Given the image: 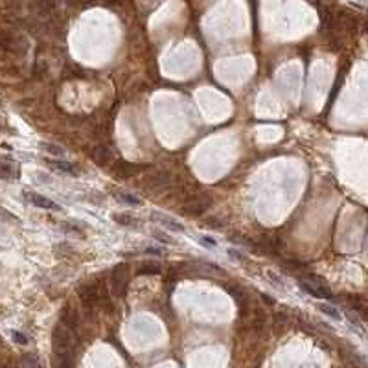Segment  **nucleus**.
<instances>
[{"mask_svg":"<svg viewBox=\"0 0 368 368\" xmlns=\"http://www.w3.org/2000/svg\"><path fill=\"white\" fill-rule=\"evenodd\" d=\"M261 297H263V300H265V302H269V306H273V304H275V300L271 299L269 295H261Z\"/></svg>","mask_w":368,"mask_h":368,"instance_id":"5701e85b","label":"nucleus"},{"mask_svg":"<svg viewBox=\"0 0 368 368\" xmlns=\"http://www.w3.org/2000/svg\"><path fill=\"white\" fill-rule=\"evenodd\" d=\"M153 238L157 239L159 243H166V245H173V243H175V238H171L166 232H159V230L153 232Z\"/></svg>","mask_w":368,"mask_h":368,"instance_id":"2eb2a0df","label":"nucleus"},{"mask_svg":"<svg viewBox=\"0 0 368 368\" xmlns=\"http://www.w3.org/2000/svg\"><path fill=\"white\" fill-rule=\"evenodd\" d=\"M319 309H321L324 315H328L330 319H333V321H339L341 319V313H339V309L335 306H331V304H319Z\"/></svg>","mask_w":368,"mask_h":368,"instance_id":"f8f14e48","label":"nucleus"},{"mask_svg":"<svg viewBox=\"0 0 368 368\" xmlns=\"http://www.w3.org/2000/svg\"><path fill=\"white\" fill-rule=\"evenodd\" d=\"M199 241L203 243L205 247H208V249H215L217 247V241H215L212 236H201L199 238Z\"/></svg>","mask_w":368,"mask_h":368,"instance_id":"f3484780","label":"nucleus"},{"mask_svg":"<svg viewBox=\"0 0 368 368\" xmlns=\"http://www.w3.org/2000/svg\"><path fill=\"white\" fill-rule=\"evenodd\" d=\"M127 282H129V267L127 265H118L115 269L113 276H111L113 291L122 297L123 293H125V289H127Z\"/></svg>","mask_w":368,"mask_h":368,"instance_id":"7ed1b4c3","label":"nucleus"},{"mask_svg":"<svg viewBox=\"0 0 368 368\" xmlns=\"http://www.w3.org/2000/svg\"><path fill=\"white\" fill-rule=\"evenodd\" d=\"M146 254H155V256H164V251L162 249H146Z\"/></svg>","mask_w":368,"mask_h":368,"instance_id":"4be33fe9","label":"nucleus"},{"mask_svg":"<svg viewBox=\"0 0 368 368\" xmlns=\"http://www.w3.org/2000/svg\"><path fill=\"white\" fill-rule=\"evenodd\" d=\"M61 324H65L67 328L74 330L77 326V313L76 309H72L70 306H65L61 311Z\"/></svg>","mask_w":368,"mask_h":368,"instance_id":"1a4fd4ad","label":"nucleus"},{"mask_svg":"<svg viewBox=\"0 0 368 368\" xmlns=\"http://www.w3.org/2000/svg\"><path fill=\"white\" fill-rule=\"evenodd\" d=\"M43 149H46V151H52V153H55V155H63L65 153V149L63 147H57V146H50V144H43Z\"/></svg>","mask_w":368,"mask_h":368,"instance_id":"6ab92c4d","label":"nucleus"},{"mask_svg":"<svg viewBox=\"0 0 368 368\" xmlns=\"http://www.w3.org/2000/svg\"><path fill=\"white\" fill-rule=\"evenodd\" d=\"M59 359H61V365H59V368H72V359H70L69 353H65V355H59Z\"/></svg>","mask_w":368,"mask_h":368,"instance_id":"a211bd4d","label":"nucleus"},{"mask_svg":"<svg viewBox=\"0 0 368 368\" xmlns=\"http://www.w3.org/2000/svg\"><path fill=\"white\" fill-rule=\"evenodd\" d=\"M115 197L118 201L125 203V205H129V207H140V205H142V201L138 199L137 195H133V193H129V192H123V190L115 192Z\"/></svg>","mask_w":368,"mask_h":368,"instance_id":"9d476101","label":"nucleus"},{"mask_svg":"<svg viewBox=\"0 0 368 368\" xmlns=\"http://www.w3.org/2000/svg\"><path fill=\"white\" fill-rule=\"evenodd\" d=\"M153 219L159 225H161L162 229L166 230H171V232H186V229H184L183 223H179L177 219H171V217H168V215H162V214H153Z\"/></svg>","mask_w":368,"mask_h":368,"instance_id":"423d86ee","label":"nucleus"},{"mask_svg":"<svg viewBox=\"0 0 368 368\" xmlns=\"http://www.w3.org/2000/svg\"><path fill=\"white\" fill-rule=\"evenodd\" d=\"M45 162L50 166V168H54L55 171H61V173H67V175H79L77 166H74L72 162L59 161V159H46Z\"/></svg>","mask_w":368,"mask_h":368,"instance_id":"39448f33","label":"nucleus"},{"mask_svg":"<svg viewBox=\"0 0 368 368\" xmlns=\"http://www.w3.org/2000/svg\"><path fill=\"white\" fill-rule=\"evenodd\" d=\"M72 348V333L70 328H67L65 324H59L54 330V350L57 355H65L70 352Z\"/></svg>","mask_w":368,"mask_h":368,"instance_id":"f03ea898","label":"nucleus"},{"mask_svg":"<svg viewBox=\"0 0 368 368\" xmlns=\"http://www.w3.org/2000/svg\"><path fill=\"white\" fill-rule=\"evenodd\" d=\"M13 341L19 343V345H26V343H28V339L24 337L21 331H13Z\"/></svg>","mask_w":368,"mask_h":368,"instance_id":"412c9836","label":"nucleus"},{"mask_svg":"<svg viewBox=\"0 0 368 368\" xmlns=\"http://www.w3.org/2000/svg\"><path fill=\"white\" fill-rule=\"evenodd\" d=\"M115 221L118 223V225H129V227H133V225H137L138 223L133 215H127V214H116Z\"/></svg>","mask_w":368,"mask_h":368,"instance_id":"dca6fc26","label":"nucleus"},{"mask_svg":"<svg viewBox=\"0 0 368 368\" xmlns=\"http://www.w3.org/2000/svg\"><path fill=\"white\" fill-rule=\"evenodd\" d=\"M161 273L162 267L159 263H155V261H147V263L138 267V275H161Z\"/></svg>","mask_w":368,"mask_h":368,"instance_id":"9b49d317","label":"nucleus"},{"mask_svg":"<svg viewBox=\"0 0 368 368\" xmlns=\"http://www.w3.org/2000/svg\"><path fill=\"white\" fill-rule=\"evenodd\" d=\"M0 169H2V177L4 179H15V177H19V164L15 161H11V159H8V157H2Z\"/></svg>","mask_w":368,"mask_h":368,"instance_id":"6e6552de","label":"nucleus"},{"mask_svg":"<svg viewBox=\"0 0 368 368\" xmlns=\"http://www.w3.org/2000/svg\"><path fill=\"white\" fill-rule=\"evenodd\" d=\"M265 276H267V280H271V282L275 285H278V287H285L284 278L278 275V273H275L273 269H267V271H265Z\"/></svg>","mask_w":368,"mask_h":368,"instance_id":"ddd939ff","label":"nucleus"},{"mask_svg":"<svg viewBox=\"0 0 368 368\" xmlns=\"http://www.w3.org/2000/svg\"><path fill=\"white\" fill-rule=\"evenodd\" d=\"M23 361L28 368H41V361H39V357L35 353H24Z\"/></svg>","mask_w":368,"mask_h":368,"instance_id":"4468645a","label":"nucleus"},{"mask_svg":"<svg viewBox=\"0 0 368 368\" xmlns=\"http://www.w3.org/2000/svg\"><path fill=\"white\" fill-rule=\"evenodd\" d=\"M299 285L300 289L307 295H311L315 299H324V300H330L333 295L328 291V287L322 284L319 278L315 276H309V278H299Z\"/></svg>","mask_w":368,"mask_h":368,"instance_id":"f257e3e1","label":"nucleus"},{"mask_svg":"<svg viewBox=\"0 0 368 368\" xmlns=\"http://www.w3.org/2000/svg\"><path fill=\"white\" fill-rule=\"evenodd\" d=\"M79 299L87 307H94L98 302V289L94 285H83L79 289Z\"/></svg>","mask_w":368,"mask_h":368,"instance_id":"0eeeda50","label":"nucleus"},{"mask_svg":"<svg viewBox=\"0 0 368 368\" xmlns=\"http://www.w3.org/2000/svg\"><path fill=\"white\" fill-rule=\"evenodd\" d=\"M24 199L28 201V203H31V205H35V207L43 208V210H54V212H59L61 210V207L55 203V201L48 199V197H45V195H41V193H35V192H26L23 193Z\"/></svg>","mask_w":368,"mask_h":368,"instance_id":"20e7f679","label":"nucleus"},{"mask_svg":"<svg viewBox=\"0 0 368 368\" xmlns=\"http://www.w3.org/2000/svg\"><path fill=\"white\" fill-rule=\"evenodd\" d=\"M227 253H229V256H230V258H232V260L243 261V254L239 253V251H236V249H229Z\"/></svg>","mask_w":368,"mask_h":368,"instance_id":"aec40b11","label":"nucleus"}]
</instances>
